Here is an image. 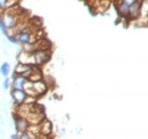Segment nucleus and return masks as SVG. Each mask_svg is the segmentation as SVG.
Wrapping results in <instances>:
<instances>
[{
	"label": "nucleus",
	"mask_w": 148,
	"mask_h": 139,
	"mask_svg": "<svg viewBox=\"0 0 148 139\" xmlns=\"http://www.w3.org/2000/svg\"><path fill=\"white\" fill-rule=\"evenodd\" d=\"M15 35L18 45H22V46H26V45H31V43H34L39 40V38L37 36V34L31 31L30 29L25 28L23 30H19L17 32L13 33Z\"/></svg>",
	"instance_id": "obj_1"
},
{
	"label": "nucleus",
	"mask_w": 148,
	"mask_h": 139,
	"mask_svg": "<svg viewBox=\"0 0 148 139\" xmlns=\"http://www.w3.org/2000/svg\"><path fill=\"white\" fill-rule=\"evenodd\" d=\"M1 17H2L3 24H5V26L7 28L8 32H9V31H13V30L18 25L19 23H21V21H19V19H21L19 15L16 12H12L10 8L3 10V12L1 13Z\"/></svg>",
	"instance_id": "obj_2"
},
{
	"label": "nucleus",
	"mask_w": 148,
	"mask_h": 139,
	"mask_svg": "<svg viewBox=\"0 0 148 139\" xmlns=\"http://www.w3.org/2000/svg\"><path fill=\"white\" fill-rule=\"evenodd\" d=\"M13 119H14V125H15V130H16V133H24V132H27L31 124L30 122L27 121L26 118L24 116H21L18 114H14L13 115Z\"/></svg>",
	"instance_id": "obj_3"
},
{
	"label": "nucleus",
	"mask_w": 148,
	"mask_h": 139,
	"mask_svg": "<svg viewBox=\"0 0 148 139\" xmlns=\"http://www.w3.org/2000/svg\"><path fill=\"white\" fill-rule=\"evenodd\" d=\"M33 55V61H34V65L36 66H41V65H45L49 62L50 59V56H51V52L50 50H42V49H38L36 52H32Z\"/></svg>",
	"instance_id": "obj_4"
},
{
	"label": "nucleus",
	"mask_w": 148,
	"mask_h": 139,
	"mask_svg": "<svg viewBox=\"0 0 148 139\" xmlns=\"http://www.w3.org/2000/svg\"><path fill=\"white\" fill-rule=\"evenodd\" d=\"M10 96H12V99H13V102L15 103L16 106L24 105L27 97H29V95L26 94L25 90H18V89H12Z\"/></svg>",
	"instance_id": "obj_5"
},
{
	"label": "nucleus",
	"mask_w": 148,
	"mask_h": 139,
	"mask_svg": "<svg viewBox=\"0 0 148 139\" xmlns=\"http://www.w3.org/2000/svg\"><path fill=\"white\" fill-rule=\"evenodd\" d=\"M29 82L27 79H25L22 75H16L13 73L12 76V89H18V90H24L26 83Z\"/></svg>",
	"instance_id": "obj_6"
},
{
	"label": "nucleus",
	"mask_w": 148,
	"mask_h": 139,
	"mask_svg": "<svg viewBox=\"0 0 148 139\" xmlns=\"http://www.w3.org/2000/svg\"><path fill=\"white\" fill-rule=\"evenodd\" d=\"M32 89H33L36 96L39 97V96L45 95V94L47 92V90H48V85H47V82L42 79V80H40V81L32 82Z\"/></svg>",
	"instance_id": "obj_7"
},
{
	"label": "nucleus",
	"mask_w": 148,
	"mask_h": 139,
	"mask_svg": "<svg viewBox=\"0 0 148 139\" xmlns=\"http://www.w3.org/2000/svg\"><path fill=\"white\" fill-rule=\"evenodd\" d=\"M17 62L21 64H27V65H34V61H33V55L31 52H24L23 49L19 52L17 55ZM36 66V65H34Z\"/></svg>",
	"instance_id": "obj_8"
},
{
	"label": "nucleus",
	"mask_w": 148,
	"mask_h": 139,
	"mask_svg": "<svg viewBox=\"0 0 148 139\" xmlns=\"http://www.w3.org/2000/svg\"><path fill=\"white\" fill-rule=\"evenodd\" d=\"M39 131H40V135L48 137L53 132V124H51V122L43 119L42 121L40 122V124H39Z\"/></svg>",
	"instance_id": "obj_9"
},
{
	"label": "nucleus",
	"mask_w": 148,
	"mask_h": 139,
	"mask_svg": "<svg viewBox=\"0 0 148 139\" xmlns=\"http://www.w3.org/2000/svg\"><path fill=\"white\" fill-rule=\"evenodd\" d=\"M141 14V2L140 1H137L134 5H132L130 7L129 10V17L132 18V19H136L140 16Z\"/></svg>",
	"instance_id": "obj_10"
},
{
	"label": "nucleus",
	"mask_w": 148,
	"mask_h": 139,
	"mask_svg": "<svg viewBox=\"0 0 148 139\" xmlns=\"http://www.w3.org/2000/svg\"><path fill=\"white\" fill-rule=\"evenodd\" d=\"M34 67V65H27V64H21V63H17V65L15 66L14 69V74L16 75H23L24 73H26L27 71L32 70Z\"/></svg>",
	"instance_id": "obj_11"
},
{
	"label": "nucleus",
	"mask_w": 148,
	"mask_h": 139,
	"mask_svg": "<svg viewBox=\"0 0 148 139\" xmlns=\"http://www.w3.org/2000/svg\"><path fill=\"white\" fill-rule=\"evenodd\" d=\"M116 9H117V13L119 15H121L122 17H129V10L130 7L128 5L119 1V3L116 5Z\"/></svg>",
	"instance_id": "obj_12"
},
{
	"label": "nucleus",
	"mask_w": 148,
	"mask_h": 139,
	"mask_svg": "<svg viewBox=\"0 0 148 139\" xmlns=\"http://www.w3.org/2000/svg\"><path fill=\"white\" fill-rule=\"evenodd\" d=\"M10 64L8 63V62H5V63H2L1 65H0V74L3 76V78H8L9 76V74H10Z\"/></svg>",
	"instance_id": "obj_13"
},
{
	"label": "nucleus",
	"mask_w": 148,
	"mask_h": 139,
	"mask_svg": "<svg viewBox=\"0 0 148 139\" xmlns=\"http://www.w3.org/2000/svg\"><path fill=\"white\" fill-rule=\"evenodd\" d=\"M19 139H38V136L33 135V133L30 132V131H27V132L21 133V135H19Z\"/></svg>",
	"instance_id": "obj_14"
},
{
	"label": "nucleus",
	"mask_w": 148,
	"mask_h": 139,
	"mask_svg": "<svg viewBox=\"0 0 148 139\" xmlns=\"http://www.w3.org/2000/svg\"><path fill=\"white\" fill-rule=\"evenodd\" d=\"M2 88H3L5 90H8L9 88H12V80L9 79V76H8V78H5V80H3V82H2Z\"/></svg>",
	"instance_id": "obj_15"
},
{
	"label": "nucleus",
	"mask_w": 148,
	"mask_h": 139,
	"mask_svg": "<svg viewBox=\"0 0 148 139\" xmlns=\"http://www.w3.org/2000/svg\"><path fill=\"white\" fill-rule=\"evenodd\" d=\"M9 8V1L8 0H0V9L1 12L6 10Z\"/></svg>",
	"instance_id": "obj_16"
},
{
	"label": "nucleus",
	"mask_w": 148,
	"mask_h": 139,
	"mask_svg": "<svg viewBox=\"0 0 148 139\" xmlns=\"http://www.w3.org/2000/svg\"><path fill=\"white\" fill-rule=\"evenodd\" d=\"M6 36H7V39H8V41H9V42H12V43H14V45H18V42H17V40H16L15 35L13 34L12 32H8Z\"/></svg>",
	"instance_id": "obj_17"
},
{
	"label": "nucleus",
	"mask_w": 148,
	"mask_h": 139,
	"mask_svg": "<svg viewBox=\"0 0 148 139\" xmlns=\"http://www.w3.org/2000/svg\"><path fill=\"white\" fill-rule=\"evenodd\" d=\"M0 31H1V33L5 35H7L8 33V30H7V28L5 26V24H3V21H2V17H1V14H0Z\"/></svg>",
	"instance_id": "obj_18"
},
{
	"label": "nucleus",
	"mask_w": 148,
	"mask_h": 139,
	"mask_svg": "<svg viewBox=\"0 0 148 139\" xmlns=\"http://www.w3.org/2000/svg\"><path fill=\"white\" fill-rule=\"evenodd\" d=\"M121 2H123V3H125V5H128L129 7H131L132 5H134L137 1H139V0H120Z\"/></svg>",
	"instance_id": "obj_19"
},
{
	"label": "nucleus",
	"mask_w": 148,
	"mask_h": 139,
	"mask_svg": "<svg viewBox=\"0 0 148 139\" xmlns=\"http://www.w3.org/2000/svg\"><path fill=\"white\" fill-rule=\"evenodd\" d=\"M10 139H19V135L18 133H13L10 136Z\"/></svg>",
	"instance_id": "obj_20"
},
{
	"label": "nucleus",
	"mask_w": 148,
	"mask_h": 139,
	"mask_svg": "<svg viewBox=\"0 0 148 139\" xmlns=\"http://www.w3.org/2000/svg\"><path fill=\"white\" fill-rule=\"evenodd\" d=\"M139 1H141V0H139Z\"/></svg>",
	"instance_id": "obj_21"
}]
</instances>
